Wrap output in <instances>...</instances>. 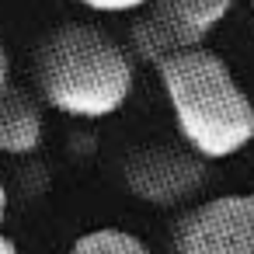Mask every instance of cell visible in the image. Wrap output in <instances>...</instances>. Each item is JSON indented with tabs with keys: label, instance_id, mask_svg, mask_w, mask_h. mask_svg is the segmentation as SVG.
<instances>
[{
	"label": "cell",
	"instance_id": "1",
	"mask_svg": "<svg viewBox=\"0 0 254 254\" xmlns=\"http://www.w3.org/2000/svg\"><path fill=\"white\" fill-rule=\"evenodd\" d=\"M132 84V56L98 25H56L35 49V87L49 108L70 119L94 122L115 115L129 101Z\"/></svg>",
	"mask_w": 254,
	"mask_h": 254
},
{
	"label": "cell",
	"instance_id": "2",
	"mask_svg": "<svg viewBox=\"0 0 254 254\" xmlns=\"http://www.w3.org/2000/svg\"><path fill=\"white\" fill-rule=\"evenodd\" d=\"M157 77L185 146L205 160H226L254 143V101L230 63L209 46L157 63Z\"/></svg>",
	"mask_w": 254,
	"mask_h": 254
},
{
	"label": "cell",
	"instance_id": "3",
	"mask_svg": "<svg viewBox=\"0 0 254 254\" xmlns=\"http://www.w3.org/2000/svg\"><path fill=\"white\" fill-rule=\"evenodd\" d=\"M237 4L240 0H150L129 28L132 53L157 66L174 53L198 49Z\"/></svg>",
	"mask_w": 254,
	"mask_h": 254
},
{
	"label": "cell",
	"instance_id": "4",
	"mask_svg": "<svg viewBox=\"0 0 254 254\" xmlns=\"http://www.w3.org/2000/svg\"><path fill=\"white\" fill-rule=\"evenodd\" d=\"M171 254H254V191L191 205L171 230Z\"/></svg>",
	"mask_w": 254,
	"mask_h": 254
},
{
	"label": "cell",
	"instance_id": "5",
	"mask_svg": "<svg viewBox=\"0 0 254 254\" xmlns=\"http://www.w3.org/2000/svg\"><path fill=\"white\" fill-rule=\"evenodd\" d=\"M122 181L132 198L157 209H174L205 188L209 164L191 146H139L126 157Z\"/></svg>",
	"mask_w": 254,
	"mask_h": 254
},
{
	"label": "cell",
	"instance_id": "6",
	"mask_svg": "<svg viewBox=\"0 0 254 254\" xmlns=\"http://www.w3.org/2000/svg\"><path fill=\"white\" fill-rule=\"evenodd\" d=\"M46 119L39 98H32L25 87L7 84L0 91V153L25 157L42 146Z\"/></svg>",
	"mask_w": 254,
	"mask_h": 254
},
{
	"label": "cell",
	"instance_id": "7",
	"mask_svg": "<svg viewBox=\"0 0 254 254\" xmlns=\"http://www.w3.org/2000/svg\"><path fill=\"white\" fill-rule=\"evenodd\" d=\"M66 254H150V247L129 233V230H119V226H101V230H91V233H80Z\"/></svg>",
	"mask_w": 254,
	"mask_h": 254
},
{
	"label": "cell",
	"instance_id": "8",
	"mask_svg": "<svg viewBox=\"0 0 254 254\" xmlns=\"http://www.w3.org/2000/svg\"><path fill=\"white\" fill-rule=\"evenodd\" d=\"M80 7H91L98 14H129V11H143L150 0H73Z\"/></svg>",
	"mask_w": 254,
	"mask_h": 254
},
{
	"label": "cell",
	"instance_id": "9",
	"mask_svg": "<svg viewBox=\"0 0 254 254\" xmlns=\"http://www.w3.org/2000/svg\"><path fill=\"white\" fill-rule=\"evenodd\" d=\"M11 84V56H7V46L0 42V91Z\"/></svg>",
	"mask_w": 254,
	"mask_h": 254
},
{
	"label": "cell",
	"instance_id": "10",
	"mask_svg": "<svg viewBox=\"0 0 254 254\" xmlns=\"http://www.w3.org/2000/svg\"><path fill=\"white\" fill-rule=\"evenodd\" d=\"M0 254H18V244L11 237H4V233H0Z\"/></svg>",
	"mask_w": 254,
	"mask_h": 254
},
{
	"label": "cell",
	"instance_id": "11",
	"mask_svg": "<svg viewBox=\"0 0 254 254\" xmlns=\"http://www.w3.org/2000/svg\"><path fill=\"white\" fill-rule=\"evenodd\" d=\"M4 216H7V188L0 185V226H4Z\"/></svg>",
	"mask_w": 254,
	"mask_h": 254
},
{
	"label": "cell",
	"instance_id": "12",
	"mask_svg": "<svg viewBox=\"0 0 254 254\" xmlns=\"http://www.w3.org/2000/svg\"><path fill=\"white\" fill-rule=\"evenodd\" d=\"M251 11H254V0H251Z\"/></svg>",
	"mask_w": 254,
	"mask_h": 254
}]
</instances>
